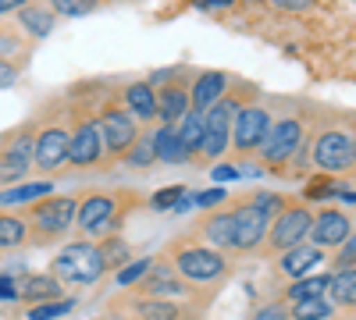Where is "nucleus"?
<instances>
[{
	"label": "nucleus",
	"instance_id": "obj_1",
	"mask_svg": "<svg viewBox=\"0 0 356 320\" xmlns=\"http://www.w3.org/2000/svg\"><path fill=\"white\" fill-rule=\"evenodd\" d=\"M310 164L335 178H356V118L335 114L321 121L310 118Z\"/></svg>",
	"mask_w": 356,
	"mask_h": 320
},
{
	"label": "nucleus",
	"instance_id": "obj_2",
	"mask_svg": "<svg viewBox=\"0 0 356 320\" xmlns=\"http://www.w3.org/2000/svg\"><path fill=\"white\" fill-rule=\"evenodd\" d=\"M164 256L171 260L175 271L182 274L203 299H211V292H218V285L232 274L228 253H218L211 246H203L193 231H189V235L171 239V246L164 249Z\"/></svg>",
	"mask_w": 356,
	"mask_h": 320
},
{
	"label": "nucleus",
	"instance_id": "obj_3",
	"mask_svg": "<svg viewBox=\"0 0 356 320\" xmlns=\"http://www.w3.org/2000/svg\"><path fill=\"white\" fill-rule=\"evenodd\" d=\"M68 171H100L104 164V135L97 107L100 96L89 100L82 93L68 96Z\"/></svg>",
	"mask_w": 356,
	"mask_h": 320
},
{
	"label": "nucleus",
	"instance_id": "obj_4",
	"mask_svg": "<svg viewBox=\"0 0 356 320\" xmlns=\"http://www.w3.org/2000/svg\"><path fill=\"white\" fill-rule=\"evenodd\" d=\"M143 196L136 189H93L79 196V210H75V228L86 239H104L114 235L122 221L139 207Z\"/></svg>",
	"mask_w": 356,
	"mask_h": 320
},
{
	"label": "nucleus",
	"instance_id": "obj_5",
	"mask_svg": "<svg viewBox=\"0 0 356 320\" xmlns=\"http://www.w3.org/2000/svg\"><path fill=\"white\" fill-rule=\"evenodd\" d=\"M33 171H40L43 178H61L68 171V107L57 100L36 114Z\"/></svg>",
	"mask_w": 356,
	"mask_h": 320
},
{
	"label": "nucleus",
	"instance_id": "obj_6",
	"mask_svg": "<svg viewBox=\"0 0 356 320\" xmlns=\"http://www.w3.org/2000/svg\"><path fill=\"white\" fill-rule=\"evenodd\" d=\"M75 210H79V196H43L22 207V217L29 224V242L33 246H54L72 235L75 228Z\"/></svg>",
	"mask_w": 356,
	"mask_h": 320
},
{
	"label": "nucleus",
	"instance_id": "obj_7",
	"mask_svg": "<svg viewBox=\"0 0 356 320\" xmlns=\"http://www.w3.org/2000/svg\"><path fill=\"white\" fill-rule=\"evenodd\" d=\"M307 139H310V114H282V118H271L267 139L260 142L253 160H260L264 171H271L282 178L285 164L296 157V150H300Z\"/></svg>",
	"mask_w": 356,
	"mask_h": 320
},
{
	"label": "nucleus",
	"instance_id": "obj_8",
	"mask_svg": "<svg viewBox=\"0 0 356 320\" xmlns=\"http://www.w3.org/2000/svg\"><path fill=\"white\" fill-rule=\"evenodd\" d=\"M97 118H100V135H104V164H100V171H111L114 164H122L129 146L139 139L143 125L129 114V107L122 103V96H118V90H107L104 103L97 107Z\"/></svg>",
	"mask_w": 356,
	"mask_h": 320
},
{
	"label": "nucleus",
	"instance_id": "obj_9",
	"mask_svg": "<svg viewBox=\"0 0 356 320\" xmlns=\"http://www.w3.org/2000/svg\"><path fill=\"white\" fill-rule=\"evenodd\" d=\"M50 274L61 285H97L107 274V264L100 256V246L89 239H72L65 249L50 260Z\"/></svg>",
	"mask_w": 356,
	"mask_h": 320
},
{
	"label": "nucleus",
	"instance_id": "obj_10",
	"mask_svg": "<svg viewBox=\"0 0 356 320\" xmlns=\"http://www.w3.org/2000/svg\"><path fill=\"white\" fill-rule=\"evenodd\" d=\"M33 139H36V118L0 132V185H18L29 178V171H33Z\"/></svg>",
	"mask_w": 356,
	"mask_h": 320
},
{
	"label": "nucleus",
	"instance_id": "obj_11",
	"mask_svg": "<svg viewBox=\"0 0 356 320\" xmlns=\"http://www.w3.org/2000/svg\"><path fill=\"white\" fill-rule=\"evenodd\" d=\"M310 221H314V210L307 207V203L289 199L285 210L271 221V228H267V239H264V246H260L257 256L271 260V256H282V253L292 249V246H300V242L310 235Z\"/></svg>",
	"mask_w": 356,
	"mask_h": 320
},
{
	"label": "nucleus",
	"instance_id": "obj_12",
	"mask_svg": "<svg viewBox=\"0 0 356 320\" xmlns=\"http://www.w3.org/2000/svg\"><path fill=\"white\" fill-rule=\"evenodd\" d=\"M267 128H271V110L260 107V103H250V107H239L232 118V139H228V153L235 160H253L260 142L267 139Z\"/></svg>",
	"mask_w": 356,
	"mask_h": 320
},
{
	"label": "nucleus",
	"instance_id": "obj_13",
	"mask_svg": "<svg viewBox=\"0 0 356 320\" xmlns=\"http://www.w3.org/2000/svg\"><path fill=\"white\" fill-rule=\"evenodd\" d=\"M136 296H157V299H196V306H207V299L196 292V288L175 271V264L161 253V256H154V264H150V271H146L143 278H139V285L132 288Z\"/></svg>",
	"mask_w": 356,
	"mask_h": 320
},
{
	"label": "nucleus",
	"instance_id": "obj_14",
	"mask_svg": "<svg viewBox=\"0 0 356 320\" xmlns=\"http://www.w3.org/2000/svg\"><path fill=\"white\" fill-rule=\"evenodd\" d=\"M154 93H157V121L161 125H175L186 110H193L189 103V71L186 68H164L150 75Z\"/></svg>",
	"mask_w": 356,
	"mask_h": 320
},
{
	"label": "nucleus",
	"instance_id": "obj_15",
	"mask_svg": "<svg viewBox=\"0 0 356 320\" xmlns=\"http://www.w3.org/2000/svg\"><path fill=\"white\" fill-rule=\"evenodd\" d=\"M232 224H235V253H260L264 239H267V228H271V217H267L260 207H253V203L243 196V199H232Z\"/></svg>",
	"mask_w": 356,
	"mask_h": 320
},
{
	"label": "nucleus",
	"instance_id": "obj_16",
	"mask_svg": "<svg viewBox=\"0 0 356 320\" xmlns=\"http://www.w3.org/2000/svg\"><path fill=\"white\" fill-rule=\"evenodd\" d=\"M349 235H353L349 214L339 210V207H321V210L314 214V221H310V235H307V239H310L314 246H321L324 253H335Z\"/></svg>",
	"mask_w": 356,
	"mask_h": 320
},
{
	"label": "nucleus",
	"instance_id": "obj_17",
	"mask_svg": "<svg viewBox=\"0 0 356 320\" xmlns=\"http://www.w3.org/2000/svg\"><path fill=\"white\" fill-rule=\"evenodd\" d=\"M193 235L218 253H235V224H232V207H214L193 224Z\"/></svg>",
	"mask_w": 356,
	"mask_h": 320
},
{
	"label": "nucleus",
	"instance_id": "obj_18",
	"mask_svg": "<svg viewBox=\"0 0 356 320\" xmlns=\"http://www.w3.org/2000/svg\"><path fill=\"white\" fill-rule=\"evenodd\" d=\"M136 320H196L200 306L196 303H178V299H157V296H136L129 299Z\"/></svg>",
	"mask_w": 356,
	"mask_h": 320
},
{
	"label": "nucleus",
	"instance_id": "obj_19",
	"mask_svg": "<svg viewBox=\"0 0 356 320\" xmlns=\"http://www.w3.org/2000/svg\"><path fill=\"white\" fill-rule=\"evenodd\" d=\"M122 103L129 107V114L143 125V128H154L157 125V93H154V82L150 78H136V82H125L118 90Z\"/></svg>",
	"mask_w": 356,
	"mask_h": 320
},
{
	"label": "nucleus",
	"instance_id": "obj_20",
	"mask_svg": "<svg viewBox=\"0 0 356 320\" xmlns=\"http://www.w3.org/2000/svg\"><path fill=\"white\" fill-rule=\"evenodd\" d=\"M228 85H232V75H228V71H214V68L196 71L193 82H189V103H193V110L214 107V103L225 96Z\"/></svg>",
	"mask_w": 356,
	"mask_h": 320
},
{
	"label": "nucleus",
	"instance_id": "obj_21",
	"mask_svg": "<svg viewBox=\"0 0 356 320\" xmlns=\"http://www.w3.org/2000/svg\"><path fill=\"white\" fill-rule=\"evenodd\" d=\"M65 296V285L57 281L50 271H29L18 278V299L29 303V306H36V303H50V299H61Z\"/></svg>",
	"mask_w": 356,
	"mask_h": 320
},
{
	"label": "nucleus",
	"instance_id": "obj_22",
	"mask_svg": "<svg viewBox=\"0 0 356 320\" xmlns=\"http://www.w3.org/2000/svg\"><path fill=\"white\" fill-rule=\"evenodd\" d=\"M324 256H328V253H324L321 246H307V242H300V246H292V249H285L282 256H278V274L282 278H303V274H310L314 267H321L324 264Z\"/></svg>",
	"mask_w": 356,
	"mask_h": 320
},
{
	"label": "nucleus",
	"instance_id": "obj_23",
	"mask_svg": "<svg viewBox=\"0 0 356 320\" xmlns=\"http://www.w3.org/2000/svg\"><path fill=\"white\" fill-rule=\"evenodd\" d=\"M15 25L22 28V33L33 40V43H40V40H47L50 33H54V25H57V15L43 4V0H29V4L22 8V11H15Z\"/></svg>",
	"mask_w": 356,
	"mask_h": 320
},
{
	"label": "nucleus",
	"instance_id": "obj_24",
	"mask_svg": "<svg viewBox=\"0 0 356 320\" xmlns=\"http://www.w3.org/2000/svg\"><path fill=\"white\" fill-rule=\"evenodd\" d=\"M33 40H29L18 25H8V22H0V57L18 68H25L29 61H33Z\"/></svg>",
	"mask_w": 356,
	"mask_h": 320
},
{
	"label": "nucleus",
	"instance_id": "obj_25",
	"mask_svg": "<svg viewBox=\"0 0 356 320\" xmlns=\"http://www.w3.org/2000/svg\"><path fill=\"white\" fill-rule=\"evenodd\" d=\"M328 299L335 310H353L356 313V267H335L328 281Z\"/></svg>",
	"mask_w": 356,
	"mask_h": 320
},
{
	"label": "nucleus",
	"instance_id": "obj_26",
	"mask_svg": "<svg viewBox=\"0 0 356 320\" xmlns=\"http://www.w3.org/2000/svg\"><path fill=\"white\" fill-rule=\"evenodd\" d=\"M150 132H154V157L161 164H189L186 146L175 135V125H161L157 121V128H150Z\"/></svg>",
	"mask_w": 356,
	"mask_h": 320
},
{
	"label": "nucleus",
	"instance_id": "obj_27",
	"mask_svg": "<svg viewBox=\"0 0 356 320\" xmlns=\"http://www.w3.org/2000/svg\"><path fill=\"white\" fill-rule=\"evenodd\" d=\"M29 246V224L22 210H0V253H15Z\"/></svg>",
	"mask_w": 356,
	"mask_h": 320
},
{
	"label": "nucleus",
	"instance_id": "obj_28",
	"mask_svg": "<svg viewBox=\"0 0 356 320\" xmlns=\"http://www.w3.org/2000/svg\"><path fill=\"white\" fill-rule=\"evenodd\" d=\"M175 135L186 146L189 160H196L200 157V146H203V110H186L182 118L175 121Z\"/></svg>",
	"mask_w": 356,
	"mask_h": 320
},
{
	"label": "nucleus",
	"instance_id": "obj_29",
	"mask_svg": "<svg viewBox=\"0 0 356 320\" xmlns=\"http://www.w3.org/2000/svg\"><path fill=\"white\" fill-rule=\"evenodd\" d=\"M54 192V178H40V182H18L15 189H0V207H25L33 199H43Z\"/></svg>",
	"mask_w": 356,
	"mask_h": 320
},
{
	"label": "nucleus",
	"instance_id": "obj_30",
	"mask_svg": "<svg viewBox=\"0 0 356 320\" xmlns=\"http://www.w3.org/2000/svg\"><path fill=\"white\" fill-rule=\"evenodd\" d=\"M328 281L332 274H303L296 278L289 288H285V303H303V299H328Z\"/></svg>",
	"mask_w": 356,
	"mask_h": 320
},
{
	"label": "nucleus",
	"instance_id": "obj_31",
	"mask_svg": "<svg viewBox=\"0 0 356 320\" xmlns=\"http://www.w3.org/2000/svg\"><path fill=\"white\" fill-rule=\"evenodd\" d=\"M122 164H125L129 171H150V167L157 164V157H154V132H150V128L139 132V139L129 146V153L122 157Z\"/></svg>",
	"mask_w": 356,
	"mask_h": 320
},
{
	"label": "nucleus",
	"instance_id": "obj_32",
	"mask_svg": "<svg viewBox=\"0 0 356 320\" xmlns=\"http://www.w3.org/2000/svg\"><path fill=\"white\" fill-rule=\"evenodd\" d=\"M97 246H100V256H104L107 271H118V267H125L129 260H132V249H129V242H125L122 235H118V231H114V235H104Z\"/></svg>",
	"mask_w": 356,
	"mask_h": 320
},
{
	"label": "nucleus",
	"instance_id": "obj_33",
	"mask_svg": "<svg viewBox=\"0 0 356 320\" xmlns=\"http://www.w3.org/2000/svg\"><path fill=\"white\" fill-rule=\"evenodd\" d=\"M289 320H335V306L328 299H303L289 306Z\"/></svg>",
	"mask_w": 356,
	"mask_h": 320
},
{
	"label": "nucleus",
	"instance_id": "obj_34",
	"mask_svg": "<svg viewBox=\"0 0 356 320\" xmlns=\"http://www.w3.org/2000/svg\"><path fill=\"white\" fill-rule=\"evenodd\" d=\"M43 4L57 15V18H89L93 11H100V0H43Z\"/></svg>",
	"mask_w": 356,
	"mask_h": 320
},
{
	"label": "nucleus",
	"instance_id": "obj_35",
	"mask_svg": "<svg viewBox=\"0 0 356 320\" xmlns=\"http://www.w3.org/2000/svg\"><path fill=\"white\" fill-rule=\"evenodd\" d=\"M79 306L75 296H61V299H50V303H36V306H29V320H57V317H65Z\"/></svg>",
	"mask_w": 356,
	"mask_h": 320
},
{
	"label": "nucleus",
	"instance_id": "obj_36",
	"mask_svg": "<svg viewBox=\"0 0 356 320\" xmlns=\"http://www.w3.org/2000/svg\"><path fill=\"white\" fill-rule=\"evenodd\" d=\"M335 189H339V178H335V174H324V171H317L314 178L307 182V189H303V199H307V203L332 199V196H335Z\"/></svg>",
	"mask_w": 356,
	"mask_h": 320
},
{
	"label": "nucleus",
	"instance_id": "obj_37",
	"mask_svg": "<svg viewBox=\"0 0 356 320\" xmlns=\"http://www.w3.org/2000/svg\"><path fill=\"white\" fill-rule=\"evenodd\" d=\"M246 199L253 203V207H260V210H264L267 217L275 221V217H278V214L285 210V203H289L292 196H282V192H271V189H260V192H250Z\"/></svg>",
	"mask_w": 356,
	"mask_h": 320
},
{
	"label": "nucleus",
	"instance_id": "obj_38",
	"mask_svg": "<svg viewBox=\"0 0 356 320\" xmlns=\"http://www.w3.org/2000/svg\"><path fill=\"white\" fill-rule=\"evenodd\" d=\"M150 264H154V256H139V260H132V264L118 267V285H122V288H136L139 278L150 271Z\"/></svg>",
	"mask_w": 356,
	"mask_h": 320
},
{
	"label": "nucleus",
	"instance_id": "obj_39",
	"mask_svg": "<svg viewBox=\"0 0 356 320\" xmlns=\"http://www.w3.org/2000/svg\"><path fill=\"white\" fill-rule=\"evenodd\" d=\"M186 196V185H168V189H161L157 196H150V207L154 210H175V203Z\"/></svg>",
	"mask_w": 356,
	"mask_h": 320
},
{
	"label": "nucleus",
	"instance_id": "obj_40",
	"mask_svg": "<svg viewBox=\"0 0 356 320\" xmlns=\"http://www.w3.org/2000/svg\"><path fill=\"white\" fill-rule=\"evenodd\" d=\"M250 320H289V306L285 303H264L253 310Z\"/></svg>",
	"mask_w": 356,
	"mask_h": 320
},
{
	"label": "nucleus",
	"instance_id": "obj_41",
	"mask_svg": "<svg viewBox=\"0 0 356 320\" xmlns=\"http://www.w3.org/2000/svg\"><path fill=\"white\" fill-rule=\"evenodd\" d=\"M193 203H196V207H203V210L221 207V203H228V189H207V192L193 196Z\"/></svg>",
	"mask_w": 356,
	"mask_h": 320
},
{
	"label": "nucleus",
	"instance_id": "obj_42",
	"mask_svg": "<svg viewBox=\"0 0 356 320\" xmlns=\"http://www.w3.org/2000/svg\"><path fill=\"white\" fill-rule=\"evenodd\" d=\"M18 299V278L0 271V303H15Z\"/></svg>",
	"mask_w": 356,
	"mask_h": 320
},
{
	"label": "nucleus",
	"instance_id": "obj_43",
	"mask_svg": "<svg viewBox=\"0 0 356 320\" xmlns=\"http://www.w3.org/2000/svg\"><path fill=\"white\" fill-rule=\"evenodd\" d=\"M18 78H22V68L0 57V90H11V85H15Z\"/></svg>",
	"mask_w": 356,
	"mask_h": 320
},
{
	"label": "nucleus",
	"instance_id": "obj_44",
	"mask_svg": "<svg viewBox=\"0 0 356 320\" xmlns=\"http://www.w3.org/2000/svg\"><path fill=\"white\" fill-rule=\"evenodd\" d=\"M211 178H214V182H239L243 171L235 167V164H214V167H211Z\"/></svg>",
	"mask_w": 356,
	"mask_h": 320
},
{
	"label": "nucleus",
	"instance_id": "obj_45",
	"mask_svg": "<svg viewBox=\"0 0 356 320\" xmlns=\"http://www.w3.org/2000/svg\"><path fill=\"white\" fill-rule=\"evenodd\" d=\"M271 8H278V11H307L314 0H267Z\"/></svg>",
	"mask_w": 356,
	"mask_h": 320
},
{
	"label": "nucleus",
	"instance_id": "obj_46",
	"mask_svg": "<svg viewBox=\"0 0 356 320\" xmlns=\"http://www.w3.org/2000/svg\"><path fill=\"white\" fill-rule=\"evenodd\" d=\"M29 4V0H0V18L4 15H15V11H22Z\"/></svg>",
	"mask_w": 356,
	"mask_h": 320
},
{
	"label": "nucleus",
	"instance_id": "obj_47",
	"mask_svg": "<svg viewBox=\"0 0 356 320\" xmlns=\"http://www.w3.org/2000/svg\"><path fill=\"white\" fill-rule=\"evenodd\" d=\"M232 0H196V8H203V11H214V8H228Z\"/></svg>",
	"mask_w": 356,
	"mask_h": 320
},
{
	"label": "nucleus",
	"instance_id": "obj_48",
	"mask_svg": "<svg viewBox=\"0 0 356 320\" xmlns=\"http://www.w3.org/2000/svg\"><path fill=\"white\" fill-rule=\"evenodd\" d=\"M100 4H118V0H100Z\"/></svg>",
	"mask_w": 356,
	"mask_h": 320
}]
</instances>
